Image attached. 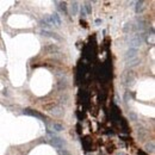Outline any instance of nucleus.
<instances>
[{"instance_id":"nucleus-1","label":"nucleus","mask_w":155,"mask_h":155,"mask_svg":"<svg viewBox=\"0 0 155 155\" xmlns=\"http://www.w3.org/2000/svg\"><path fill=\"white\" fill-rule=\"evenodd\" d=\"M48 136H49V140H50L51 144H54L58 149H62V147L64 146V141H63L61 137H58V136L56 135L55 133H53L51 130H48Z\"/></svg>"},{"instance_id":"nucleus-2","label":"nucleus","mask_w":155,"mask_h":155,"mask_svg":"<svg viewBox=\"0 0 155 155\" xmlns=\"http://www.w3.org/2000/svg\"><path fill=\"white\" fill-rule=\"evenodd\" d=\"M44 20L47 21V24L49 26H58L61 24V18L58 13H54V15H50V16H45Z\"/></svg>"},{"instance_id":"nucleus-3","label":"nucleus","mask_w":155,"mask_h":155,"mask_svg":"<svg viewBox=\"0 0 155 155\" xmlns=\"http://www.w3.org/2000/svg\"><path fill=\"white\" fill-rule=\"evenodd\" d=\"M51 128L54 129V131H62V130H63V127H62V125H60V124H58V123L51 124Z\"/></svg>"},{"instance_id":"nucleus-4","label":"nucleus","mask_w":155,"mask_h":155,"mask_svg":"<svg viewBox=\"0 0 155 155\" xmlns=\"http://www.w3.org/2000/svg\"><path fill=\"white\" fill-rule=\"evenodd\" d=\"M78 4L77 2H73V5H72V11H73V13L74 15H77V12H78Z\"/></svg>"},{"instance_id":"nucleus-5","label":"nucleus","mask_w":155,"mask_h":155,"mask_svg":"<svg viewBox=\"0 0 155 155\" xmlns=\"http://www.w3.org/2000/svg\"><path fill=\"white\" fill-rule=\"evenodd\" d=\"M143 5V2H137V6H142ZM140 11H142V7H136V12L138 13Z\"/></svg>"}]
</instances>
